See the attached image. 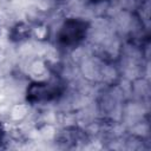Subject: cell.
I'll list each match as a JSON object with an SVG mask.
<instances>
[{"label":"cell","mask_w":151,"mask_h":151,"mask_svg":"<svg viewBox=\"0 0 151 151\" xmlns=\"http://www.w3.org/2000/svg\"><path fill=\"white\" fill-rule=\"evenodd\" d=\"M88 28L90 24L85 19L67 18L57 33L58 44L63 47H76L85 40Z\"/></svg>","instance_id":"obj_1"},{"label":"cell","mask_w":151,"mask_h":151,"mask_svg":"<svg viewBox=\"0 0 151 151\" xmlns=\"http://www.w3.org/2000/svg\"><path fill=\"white\" fill-rule=\"evenodd\" d=\"M59 93L57 83L51 81H34L31 83L26 90V100L31 104L47 103L57 98Z\"/></svg>","instance_id":"obj_2"},{"label":"cell","mask_w":151,"mask_h":151,"mask_svg":"<svg viewBox=\"0 0 151 151\" xmlns=\"http://www.w3.org/2000/svg\"><path fill=\"white\" fill-rule=\"evenodd\" d=\"M31 34H32V28L29 25L25 22H18L11 28L8 37L14 42H21L29 39Z\"/></svg>","instance_id":"obj_3"},{"label":"cell","mask_w":151,"mask_h":151,"mask_svg":"<svg viewBox=\"0 0 151 151\" xmlns=\"http://www.w3.org/2000/svg\"><path fill=\"white\" fill-rule=\"evenodd\" d=\"M80 136H81V133L80 132H76V130L63 132L61 136H60V143L65 144L66 146H68V145H76L78 142L81 140Z\"/></svg>","instance_id":"obj_4"},{"label":"cell","mask_w":151,"mask_h":151,"mask_svg":"<svg viewBox=\"0 0 151 151\" xmlns=\"http://www.w3.org/2000/svg\"><path fill=\"white\" fill-rule=\"evenodd\" d=\"M2 136H4V129H2V125L0 123V139L2 138Z\"/></svg>","instance_id":"obj_5"}]
</instances>
